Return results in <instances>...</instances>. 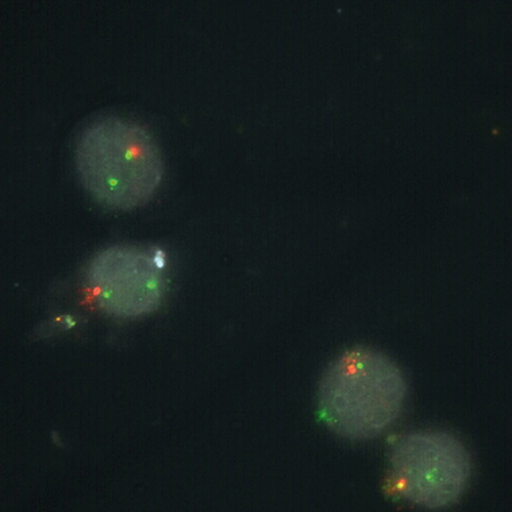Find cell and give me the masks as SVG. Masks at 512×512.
Wrapping results in <instances>:
<instances>
[{
    "mask_svg": "<svg viewBox=\"0 0 512 512\" xmlns=\"http://www.w3.org/2000/svg\"><path fill=\"white\" fill-rule=\"evenodd\" d=\"M167 258L157 247L118 245L97 254L87 281L107 314L135 318L156 311L164 298Z\"/></svg>",
    "mask_w": 512,
    "mask_h": 512,
    "instance_id": "4",
    "label": "cell"
},
{
    "mask_svg": "<svg viewBox=\"0 0 512 512\" xmlns=\"http://www.w3.org/2000/svg\"><path fill=\"white\" fill-rule=\"evenodd\" d=\"M82 185L103 206L133 210L148 203L164 174L161 151L145 127L108 116L85 128L76 147Z\"/></svg>",
    "mask_w": 512,
    "mask_h": 512,
    "instance_id": "1",
    "label": "cell"
},
{
    "mask_svg": "<svg viewBox=\"0 0 512 512\" xmlns=\"http://www.w3.org/2000/svg\"><path fill=\"white\" fill-rule=\"evenodd\" d=\"M407 397L402 370L388 356L367 348L338 357L322 377L318 413L341 438L367 441L399 419Z\"/></svg>",
    "mask_w": 512,
    "mask_h": 512,
    "instance_id": "2",
    "label": "cell"
},
{
    "mask_svg": "<svg viewBox=\"0 0 512 512\" xmlns=\"http://www.w3.org/2000/svg\"><path fill=\"white\" fill-rule=\"evenodd\" d=\"M471 476V456L449 433H411L400 438L391 451V492L423 508L453 505L465 492Z\"/></svg>",
    "mask_w": 512,
    "mask_h": 512,
    "instance_id": "3",
    "label": "cell"
}]
</instances>
